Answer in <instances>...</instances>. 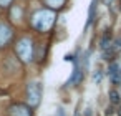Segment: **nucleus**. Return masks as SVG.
I'll list each match as a JSON object with an SVG mask.
<instances>
[{
  "label": "nucleus",
  "instance_id": "obj_8",
  "mask_svg": "<svg viewBox=\"0 0 121 116\" xmlns=\"http://www.w3.org/2000/svg\"><path fill=\"white\" fill-rule=\"evenodd\" d=\"M109 42H111V30H106L103 38H101V48H106L109 45Z\"/></svg>",
  "mask_w": 121,
  "mask_h": 116
},
{
  "label": "nucleus",
  "instance_id": "obj_10",
  "mask_svg": "<svg viewBox=\"0 0 121 116\" xmlns=\"http://www.w3.org/2000/svg\"><path fill=\"white\" fill-rule=\"evenodd\" d=\"M47 5H50L52 9H60L63 4H65V0H45Z\"/></svg>",
  "mask_w": 121,
  "mask_h": 116
},
{
  "label": "nucleus",
  "instance_id": "obj_15",
  "mask_svg": "<svg viewBox=\"0 0 121 116\" xmlns=\"http://www.w3.org/2000/svg\"><path fill=\"white\" fill-rule=\"evenodd\" d=\"M55 116H65V111H63L61 108H58V109H56V114H55Z\"/></svg>",
  "mask_w": 121,
  "mask_h": 116
},
{
  "label": "nucleus",
  "instance_id": "obj_11",
  "mask_svg": "<svg viewBox=\"0 0 121 116\" xmlns=\"http://www.w3.org/2000/svg\"><path fill=\"white\" fill-rule=\"evenodd\" d=\"M111 47L114 48V52H116V53H119V52H121V38H116V40H114V43H113Z\"/></svg>",
  "mask_w": 121,
  "mask_h": 116
},
{
  "label": "nucleus",
  "instance_id": "obj_12",
  "mask_svg": "<svg viewBox=\"0 0 121 116\" xmlns=\"http://www.w3.org/2000/svg\"><path fill=\"white\" fill-rule=\"evenodd\" d=\"M101 76H103V75H101V71H99V70H96V71H95V75H93V80H95L96 83H99V81H101Z\"/></svg>",
  "mask_w": 121,
  "mask_h": 116
},
{
  "label": "nucleus",
  "instance_id": "obj_4",
  "mask_svg": "<svg viewBox=\"0 0 121 116\" xmlns=\"http://www.w3.org/2000/svg\"><path fill=\"white\" fill-rule=\"evenodd\" d=\"M12 35H13L12 27H10L7 22L0 20V47H5V45H9V42L12 40Z\"/></svg>",
  "mask_w": 121,
  "mask_h": 116
},
{
  "label": "nucleus",
  "instance_id": "obj_17",
  "mask_svg": "<svg viewBox=\"0 0 121 116\" xmlns=\"http://www.w3.org/2000/svg\"><path fill=\"white\" fill-rule=\"evenodd\" d=\"M118 116H121V108H119V111H118Z\"/></svg>",
  "mask_w": 121,
  "mask_h": 116
},
{
  "label": "nucleus",
  "instance_id": "obj_9",
  "mask_svg": "<svg viewBox=\"0 0 121 116\" xmlns=\"http://www.w3.org/2000/svg\"><path fill=\"white\" fill-rule=\"evenodd\" d=\"M118 71H119V66H118V63H111L109 66H108V75H109V78H113V76H118Z\"/></svg>",
  "mask_w": 121,
  "mask_h": 116
},
{
  "label": "nucleus",
  "instance_id": "obj_3",
  "mask_svg": "<svg viewBox=\"0 0 121 116\" xmlns=\"http://www.w3.org/2000/svg\"><path fill=\"white\" fill-rule=\"evenodd\" d=\"M27 96H28L30 106H38L40 96H42V88H40V85H38L37 81L28 83V86H27Z\"/></svg>",
  "mask_w": 121,
  "mask_h": 116
},
{
  "label": "nucleus",
  "instance_id": "obj_7",
  "mask_svg": "<svg viewBox=\"0 0 121 116\" xmlns=\"http://www.w3.org/2000/svg\"><path fill=\"white\" fill-rule=\"evenodd\" d=\"M109 101H111L113 104H119V103H121V96H119V93H118L116 90H111V91H109Z\"/></svg>",
  "mask_w": 121,
  "mask_h": 116
},
{
  "label": "nucleus",
  "instance_id": "obj_16",
  "mask_svg": "<svg viewBox=\"0 0 121 116\" xmlns=\"http://www.w3.org/2000/svg\"><path fill=\"white\" fill-rule=\"evenodd\" d=\"M111 2H113V0H103V4H104V5H108V7H109V4H111Z\"/></svg>",
  "mask_w": 121,
  "mask_h": 116
},
{
  "label": "nucleus",
  "instance_id": "obj_5",
  "mask_svg": "<svg viewBox=\"0 0 121 116\" xmlns=\"http://www.w3.org/2000/svg\"><path fill=\"white\" fill-rule=\"evenodd\" d=\"M10 116H32V111L25 104H13L10 108Z\"/></svg>",
  "mask_w": 121,
  "mask_h": 116
},
{
  "label": "nucleus",
  "instance_id": "obj_1",
  "mask_svg": "<svg viewBox=\"0 0 121 116\" xmlns=\"http://www.w3.org/2000/svg\"><path fill=\"white\" fill-rule=\"evenodd\" d=\"M55 23V12L53 10H38L33 17H32V25L33 28H37L38 32H47L52 28V25Z\"/></svg>",
  "mask_w": 121,
  "mask_h": 116
},
{
  "label": "nucleus",
  "instance_id": "obj_13",
  "mask_svg": "<svg viewBox=\"0 0 121 116\" xmlns=\"http://www.w3.org/2000/svg\"><path fill=\"white\" fill-rule=\"evenodd\" d=\"M10 4H12V0H0V7H4V9L9 7Z\"/></svg>",
  "mask_w": 121,
  "mask_h": 116
},
{
  "label": "nucleus",
  "instance_id": "obj_18",
  "mask_svg": "<svg viewBox=\"0 0 121 116\" xmlns=\"http://www.w3.org/2000/svg\"><path fill=\"white\" fill-rule=\"evenodd\" d=\"M118 75H119V78H121V70H119V71H118Z\"/></svg>",
  "mask_w": 121,
  "mask_h": 116
},
{
  "label": "nucleus",
  "instance_id": "obj_14",
  "mask_svg": "<svg viewBox=\"0 0 121 116\" xmlns=\"http://www.w3.org/2000/svg\"><path fill=\"white\" fill-rule=\"evenodd\" d=\"M113 114H114V109H113L111 106H108V108H106V116H113Z\"/></svg>",
  "mask_w": 121,
  "mask_h": 116
},
{
  "label": "nucleus",
  "instance_id": "obj_2",
  "mask_svg": "<svg viewBox=\"0 0 121 116\" xmlns=\"http://www.w3.org/2000/svg\"><path fill=\"white\" fill-rule=\"evenodd\" d=\"M15 50H17V55L20 56L22 61L28 63V61L33 60V42L30 38H27V37L20 38L18 43H17V47H15Z\"/></svg>",
  "mask_w": 121,
  "mask_h": 116
},
{
  "label": "nucleus",
  "instance_id": "obj_6",
  "mask_svg": "<svg viewBox=\"0 0 121 116\" xmlns=\"http://www.w3.org/2000/svg\"><path fill=\"white\" fill-rule=\"evenodd\" d=\"M83 73H85V71H81V70H80V66H78V65H75V70H73L71 78L68 80V85H78V83L83 80Z\"/></svg>",
  "mask_w": 121,
  "mask_h": 116
}]
</instances>
